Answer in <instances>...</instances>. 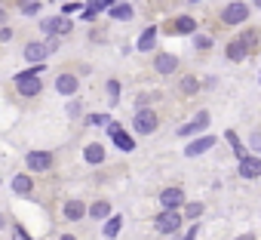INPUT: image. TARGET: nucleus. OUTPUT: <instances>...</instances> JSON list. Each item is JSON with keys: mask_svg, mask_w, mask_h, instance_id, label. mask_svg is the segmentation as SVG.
I'll list each match as a JSON object with an SVG mask.
<instances>
[{"mask_svg": "<svg viewBox=\"0 0 261 240\" xmlns=\"http://www.w3.org/2000/svg\"><path fill=\"white\" fill-rule=\"evenodd\" d=\"M43 65H34L31 71H22V74H16L13 77V83H10V89H13V95L19 99V102H34V99H40L43 95Z\"/></svg>", "mask_w": 261, "mask_h": 240, "instance_id": "f257e3e1", "label": "nucleus"}, {"mask_svg": "<svg viewBox=\"0 0 261 240\" xmlns=\"http://www.w3.org/2000/svg\"><path fill=\"white\" fill-rule=\"evenodd\" d=\"M133 130H136L139 136H154V133L160 130V114H157L154 108H139V111L133 114Z\"/></svg>", "mask_w": 261, "mask_h": 240, "instance_id": "f03ea898", "label": "nucleus"}, {"mask_svg": "<svg viewBox=\"0 0 261 240\" xmlns=\"http://www.w3.org/2000/svg\"><path fill=\"white\" fill-rule=\"evenodd\" d=\"M249 10L252 7H246L243 0H233V4H227L224 10H221V25H246L249 22Z\"/></svg>", "mask_w": 261, "mask_h": 240, "instance_id": "7ed1b4c3", "label": "nucleus"}, {"mask_svg": "<svg viewBox=\"0 0 261 240\" xmlns=\"http://www.w3.org/2000/svg\"><path fill=\"white\" fill-rule=\"evenodd\" d=\"M25 166H28V173H49L56 166V154L53 151H28Z\"/></svg>", "mask_w": 261, "mask_h": 240, "instance_id": "20e7f679", "label": "nucleus"}, {"mask_svg": "<svg viewBox=\"0 0 261 240\" xmlns=\"http://www.w3.org/2000/svg\"><path fill=\"white\" fill-rule=\"evenodd\" d=\"M151 68H154L160 77H172V74L181 68V62H178V56H175V53H154Z\"/></svg>", "mask_w": 261, "mask_h": 240, "instance_id": "39448f33", "label": "nucleus"}, {"mask_svg": "<svg viewBox=\"0 0 261 240\" xmlns=\"http://www.w3.org/2000/svg\"><path fill=\"white\" fill-rule=\"evenodd\" d=\"M197 31V19L194 16H175L163 25V34H175V37H185V34H194Z\"/></svg>", "mask_w": 261, "mask_h": 240, "instance_id": "423d86ee", "label": "nucleus"}, {"mask_svg": "<svg viewBox=\"0 0 261 240\" xmlns=\"http://www.w3.org/2000/svg\"><path fill=\"white\" fill-rule=\"evenodd\" d=\"M46 56H49V50H46L43 40H25V43H22V59H25V62H31V65H43Z\"/></svg>", "mask_w": 261, "mask_h": 240, "instance_id": "0eeeda50", "label": "nucleus"}, {"mask_svg": "<svg viewBox=\"0 0 261 240\" xmlns=\"http://www.w3.org/2000/svg\"><path fill=\"white\" fill-rule=\"evenodd\" d=\"M154 228L160 234H178L181 228V212H169V209H160L157 219H154Z\"/></svg>", "mask_w": 261, "mask_h": 240, "instance_id": "6e6552de", "label": "nucleus"}, {"mask_svg": "<svg viewBox=\"0 0 261 240\" xmlns=\"http://www.w3.org/2000/svg\"><path fill=\"white\" fill-rule=\"evenodd\" d=\"M71 19L68 16H49V19H43L40 22V31H46V34H53V37H65V34H71Z\"/></svg>", "mask_w": 261, "mask_h": 240, "instance_id": "1a4fd4ad", "label": "nucleus"}, {"mask_svg": "<svg viewBox=\"0 0 261 240\" xmlns=\"http://www.w3.org/2000/svg\"><path fill=\"white\" fill-rule=\"evenodd\" d=\"M53 86H56V92H59V95H74V92L80 89V77H77L74 71H59Z\"/></svg>", "mask_w": 261, "mask_h": 240, "instance_id": "9d476101", "label": "nucleus"}, {"mask_svg": "<svg viewBox=\"0 0 261 240\" xmlns=\"http://www.w3.org/2000/svg\"><path fill=\"white\" fill-rule=\"evenodd\" d=\"M160 206L169 209V212H178V206H185V191H181L178 185L163 188V191H160Z\"/></svg>", "mask_w": 261, "mask_h": 240, "instance_id": "9b49d317", "label": "nucleus"}, {"mask_svg": "<svg viewBox=\"0 0 261 240\" xmlns=\"http://www.w3.org/2000/svg\"><path fill=\"white\" fill-rule=\"evenodd\" d=\"M62 219H65V222H80V219H86V200H80V197L65 200V203H62Z\"/></svg>", "mask_w": 261, "mask_h": 240, "instance_id": "f8f14e48", "label": "nucleus"}, {"mask_svg": "<svg viewBox=\"0 0 261 240\" xmlns=\"http://www.w3.org/2000/svg\"><path fill=\"white\" fill-rule=\"evenodd\" d=\"M10 188H13V194H19V197H31V194H34V179H31V173H16V176L10 179Z\"/></svg>", "mask_w": 261, "mask_h": 240, "instance_id": "ddd939ff", "label": "nucleus"}, {"mask_svg": "<svg viewBox=\"0 0 261 240\" xmlns=\"http://www.w3.org/2000/svg\"><path fill=\"white\" fill-rule=\"evenodd\" d=\"M108 133L114 136V142H117V148H123V151H133V148H136V142H133V139H129V136L123 133V127H120V124H114V120H111V124H108Z\"/></svg>", "mask_w": 261, "mask_h": 240, "instance_id": "4468645a", "label": "nucleus"}, {"mask_svg": "<svg viewBox=\"0 0 261 240\" xmlns=\"http://www.w3.org/2000/svg\"><path fill=\"white\" fill-rule=\"evenodd\" d=\"M86 215L95 219V222L108 219V215H111V200H105V197H101V200H92V203L86 206Z\"/></svg>", "mask_w": 261, "mask_h": 240, "instance_id": "2eb2a0df", "label": "nucleus"}, {"mask_svg": "<svg viewBox=\"0 0 261 240\" xmlns=\"http://www.w3.org/2000/svg\"><path fill=\"white\" fill-rule=\"evenodd\" d=\"M240 176H243V179H258V176H261V160L246 154V157L240 160Z\"/></svg>", "mask_w": 261, "mask_h": 240, "instance_id": "dca6fc26", "label": "nucleus"}, {"mask_svg": "<svg viewBox=\"0 0 261 240\" xmlns=\"http://www.w3.org/2000/svg\"><path fill=\"white\" fill-rule=\"evenodd\" d=\"M215 136H203V139H197V142H191L188 148H185V154L188 157H197V154H203V151H209V148H215Z\"/></svg>", "mask_w": 261, "mask_h": 240, "instance_id": "f3484780", "label": "nucleus"}, {"mask_svg": "<svg viewBox=\"0 0 261 240\" xmlns=\"http://www.w3.org/2000/svg\"><path fill=\"white\" fill-rule=\"evenodd\" d=\"M224 56H227L230 62H243V59H249V50H246L243 40H230V43L224 46Z\"/></svg>", "mask_w": 261, "mask_h": 240, "instance_id": "a211bd4d", "label": "nucleus"}, {"mask_svg": "<svg viewBox=\"0 0 261 240\" xmlns=\"http://www.w3.org/2000/svg\"><path fill=\"white\" fill-rule=\"evenodd\" d=\"M83 160L86 163H105V145L101 142H89L83 148Z\"/></svg>", "mask_w": 261, "mask_h": 240, "instance_id": "6ab92c4d", "label": "nucleus"}, {"mask_svg": "<svg viewBox=\"0 0 261 240\" xmlns=\"http://www.w3.org/2000/svg\"><path fill=\"white\" fill-rule=\"evenodd\" d=\"M40 7H43V0H13V10L22 16H37Z\"/></svg>", "mask_w": 261, "mask_h": 240, "instance_id": "aec40b11", "label": "nucleus"}, {"mask_svg": "<svg viewBox=\"0 0 261 240\" xmlns=\"http://www.w3.org/2000/svg\"><path fill=\"white\" fill-rule=\"evenodd\" d=\"M157 31H160V28H145L142 37H139V43H136V50H139V53L154 50V43H157Z\"/></svg>", "mask_w": 261, "mask_h": 240, "instance_id": "412c9836", "label": "nucleus"}, {"mask_svg": "<svg viewBox=\"0 0 261 240\" xmlns=\"http://www.w3.org/2000/svg\"><path fill=\"white\" fill-rule=\"evenodd\" d=\"M120 228H123V215H120V212H114V215H108V222H105L101 234H105L108 240H114V237L120 234Z\"/></svg>", "mask_w": 261, "mask_h": 240, "instance_id": "4be33fe9", "label": "nucleus"}, {"mask_svg": "<svg viewBox=\"0 0 261 240\" xmlns=\"http://www.w3.org/2000/svg\"><path fill=\"white\" fill-rule=\"evenodd\" d=\"M178 92H181V95H197V92H200V80H197L194 74H185V77L178 80Z\"/></svg>", "mask_w": 261, "mask_h": 240, "instance_id": "5701e85b", "label": "nucleus"}, {"mask_svg": "<svg viewBox=\"0 0 261 240\" xmlns=\"http://www.w3.org/2000/svg\"><path fill=\"white\" fill-rule=\"evenodd\" d=\"M108 13H111V19H117V22H129V19L136 16V10L129 7V4H114Z\"/></svg>", "mask_w": 261, "mask_h": 240, "instance_id": "b1692460", "label": "nucleus"}, {"mask_svg": "<svg viewBox=\"0 0 261 240\" xmlns=\"http://www.w3.org/2000/svg\"><path fill=\"white\" fill-rule=\"evenodd\" d=\"M206 124H209V114H200L197 120H191V124H185V127L178 130V136H194V133H197V130H203Z\"/></svg>", "mask_w": 261, "mask_h": 240, "instance_id": "393cba45", "label": "nucleus"}, {"mask_svg": "<svg viewBox=\"0 0 261 240\" xmlns=\"http://www.w3.org/2000/svg\"><path fill=\"white\" fill-rule=\"evenodd\" d=\"M224 139L230 142V148H233V154H237V157L243 160V157H246V148H243V142H240V136H237L233 130H227V133H224Z\"/></svg>", "mask_w": 261, "mask_h": 240, "instance_id": "a878e982", "label": "nucleus"}, {"mask_svg": "<svg viewBox=\"0 0 261 240\" xmlns=\"http://www.w3.org/2000/svg\"><path fill=\"white\" fill-rule=\"evenodd\" d=\"M237 40H243V43H246V50L252 53V50L258 46V31H255V28H246V34H240Z\"/></svg>", "mask_w": 261, "mask_h": 240, "instance_id": "bb28decb", "label": "nucleus"}, {"mask_svg": "<svg viewBox=\"0 0 261 240\" xmlns=\"http://www.w3.org/2000/svg\"><path fill=\"white\" fill-rule=\"evenodd\" d=\"M185 215L188 219H200L203 215V203H185Z\"/></svg>", "mask_w": 261, "mask_h": 240, "instance_id": "cd10ccee", "label": "nucleus"}, {"mask_svg": "<svg viewBox=\"0 0 261 240\" xmlns=\"http://www.w3.org/2000/svg\"><path fill=\"white\" fill-rule=\"evenodd\" d=\"M194 46H197V50H209V46H212V37H209V34H197V37H194Z\"/></svg>", "mask_w": 261, "mask_h": 240, "instance_id": "c85d7f7f", "label": "nucleus"}, {"mask_svg": "<svg viewBox=\"0 0 261 240\" xmlns=\"http://www.w3.org/2000/svg\"><path fill=\"white\" fill-rule=\"evenodd\" d=\"M108 95H111V105H117V99H120V83L117 80H108Z\"/></svg>", "mask_w": 261, "mask_h": 240, "instance_id": "c756f323", "label": "nucleus"}, {"mask_svg": "<svg viewBox=\"0 0 261 240\" xmlns=\"http://www.w3.org/2000/svg\"><path fill=\"white\" fill-rule=\"evenodd\" d=\"M16 37V28L13 25H4V28H0V43H10Z\"/></svg>", "mask_w": 261, "mask_h": 240, "instance_id": "7c9ffc66", "label": "nucleus"}, {"mask_svg": "<svg viewBox=\"0 0 261 240\" xmlns=\"http://www.w3.org/2000/svg\"><path fill=\"white\" fill-rule=\"evenodd\" d=\"M89 124H92V127H108L111 120H108V114H92V117H89Z\"/></svg>", "mask_w": 261, "mask_h": 240, "instance_id": "2f4dec72", "label": "nucleus"}, {"mask_svg": "<svg viewBox=\"0 0 261 240\" xmlns=\"http://www.w3.org/2000/svg\"><path fill=\"white\" fill-rule=\"evenodd\" d=\"M7 22H10V10H7V7H0V28H4Z\"/></svg>", "mask_w": 261, "mask_h": 240, "instance_id": "473e14b6", "label": "nucleus"}, {"mask_svg": "<svg viewBox=\"0 0 261 240\" xmlns=\"http://www.w3.org/2000/svg\"><path fill=\"white\" fill-rule=\"evenodd\" d=\"M59 240H80L77 234H71V231H65V234H59Z\"/></svg>", "mask_w": 261, "mask_h": 240, "instance_id": "72a5a7b5", "label": "nucleus"}, {"mask_svg": "<svg viewBox=\"0 0 261 240\" xmlns=\"http://www.w3.org/2000/svg\"><path fill=\"white\" fill-rule=\"evenodd\" d=\"M4 225H7V215H0V228H4Z\"/></svg>", "mask_w": 261, "mask_h": 240, "instance_id": "f704fd0d", "label": "nucleus"}, {"mask_svg": "<svg viewBox=\"0 0 261 240\" xmlns=\"http://www.w3.org/2000/svg\"><path fill=\"white\" fill-rule=\"evenodd\" d=\"M252 7H258V10H261V0H252Z\"/></svg>", "mask_w": 261, "mask_h": 240, "instance_id": "c9c22d12", "label": "nucleus"}, {"mask_svg": "<svg viewBox=\"0 0 261 240\" xmlns=\"http://www.w3.org/2000/svg\"><path fill=\"white\" fill-rule=\"evenodd\" d=\"M240 240H255V237H252V234H246V237H240Z\"/></svg>", "mask_w": 261, "mask_h": 240, "instance_id": "e433bc0d", "label": "nucleus"}, {"mask_svg": "<svg viewBox=\"0 0 261 240\" xmlns=\"http://www.w3.org/2000/svg\"><path fill=\"white\" fill-rule=\"evenodd\" d=\"M114 4H126V0H114Z\"/></svg>", "mask_w": 261, "mask_h": 240, "instance_id": "4c0bfd02", "label": "nucleus"}, {"mask_svg": "<svg viewBox=\"0 0 261 240\" xmlns=\"http://www.w3.org/2000/svg\"><path fill=\"white\" fill-rule=\"evenodd\" d=\"M194 4H197V0H194Z\"/></svg>", "mask_w": 261, "mask_h": 240, "instance_id": "58836bf2", "label": "nucleus"}, {"mask_svg": "<svg viewBox=\"0 0 261 240\" xmlns=\"http://www.w3.org/2000/svg\"><path fill=\"white\" fill-rule=\"evenodd\" d=\"M68 4H71V0H68Z\"/></svg>", "mask_w": 261, "mask_h": 240, "instance_id": "ea45409f", "label": "nucleus"}]
</instances>
